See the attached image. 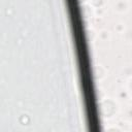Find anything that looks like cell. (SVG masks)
Here are the masks:
<instances>
[{"mask_svg": "<svg viewBox=\"0 0 132 132\" xmlns=\"http://www.w3.org/2000/svg\"><path fill=\"white\" fill-rule=\"evenodd\" d=\"M101 114L106 119H111L119 112V104L112 98H105L100 102Z\"/></svg>", "mask_w": 132, "mask_h": 132, "instance_id": "obj_1", "label": "cell"}, {"mask_svg": "<svg viewBox=\"0 0 132 132\" xmlns=\"http://www.w3.org/2000/svg\"><path fill=\"white\" fill-rule=\"evenodd\" d=\"M128 8H129V3L127 0H117L113 5V9L120 13L126 12L128 10Z\"/></svg>", "mask_w": 132, "mask_h": 132, "instance_id": "obj_2", "label": "cell"}, {"mask_svg": "<svg viewBox=\"0 0 132 132\" xmlns=\"http://www.w3.org/2000/svg\"><path fill=\"white\" fill-rule=\"evenodd\" d=\"M93 73H94V77L96 78V79H102L104 76H105V69L102 67V66H97L95 69H94V71H93Z\"/></svg>", "mask_w": 132, "mask_h": 132, "instance_id": "obj_3", "label": "cell"}, {"mask_svg": "<svg viewBox=\"0 0 132 132\" xmlns=\"http://www.w3.org/2000/svg\"><path fill=\"white\" fill-rule=\"evenodd\" d=\"M122 75L125 77H131L132 76V66H125L122 69Z\"/></svg>", "mask_w": 132, "mask_h": 132, "instance_id": "obj_4", "label": "cell"}, {"mask_svg": "<svg viewBox=\"0 0 132 132\" xmlns=\"http://www.w3.org/2000/svg\"><path fill=\"white\" fill-rule=\"evenodd\" d=\"M99 38L102 40V41H105L109 38V32L105 29H102L100 32H99Z\"/></svg>", "mask_w": 132, "mask_h": 132, "instance_id": "obj_5", "label": "cell"}, {"mask_svg": "<svg viewBox=\"0 0 132 132\" xmlns=\"http://www.w3.org/2000/svg\"><path fill=\"white\" fill-rule=\"evenodd\" d=\"M91 4L95 8H102L104 5V0H91Z\"/></svg>", "mask_w": 132, "mask_h": 132, "instance_id": "obj_6", "label": "cell"}, {"mask_svg": "<svg viewBox=\"0 0 132 132\" xmlns=\"http://www.w3.org/2000/svg\"><path fill=\"white\" fill-rule=\"evenodd\" d=\"M19 122L21 123V125H28V123L30 122V118L27 114H22L19 119Z\"/></svg>", "mask_w": 132, "mask_h": 132, "instance_id": "obj_7", "label": "cell"}, {"mask_svg": "<svg viewBox=\"0 0 132 132\" xmlns=\"http://www.w3.org/2000/svg\"><path fill=\"white\" fill-rule=\"evenodd\" d=\"M124 38H125V40L128 41V42L132 41V29H131V28L125 31V33H124Z\"/></svg>", "mask_w": 132, "mask_h": 132, "instance_id": "obj_8", "label": "cell"}, {"mask_svg": "<svg viewBox=\"0 0 132 132\" xmlns=\"http://www.w3.org/2000/svg\"><path fill=\"white\" fill-rule=\"evenodd\" d=\"M86 36H87V39H88L89 41H92V40L94 39L95 33H94V31H93L92 29H88V30L86 31Z\"/></svg>", "mask_w": 132, "mask_h": 132, "instance_id": "obj_9", "label": "cell"}, {"mask_svg": "<svg viewBox=\"0 0 132 132\" xmlns=\"http://www.w3.org/2000/svg\"><path fill=\"white\" fill-rule=\"evenodd\" d=\"M118 96H119L120 99H126L128 97V91H124V90L123 91H120Z\"/></svg>", "mask_w": 132, "mask_h": 132, "instance_id": "obj_10", "label": "cell"}, {"mask_svg": "<svg viewBox=\"0 0 132 132\" xmlns=\"http://www.w3.org/2000/svg\"><path fill=\"white\" fill-rule=\"evenodd\" d=\"M127 89H128V92H129V94L132 96V76H131V77H129V79H128Z\"/></svg>", "mask_w": 132, "mask_h": 132, "instance_id": "obj_11", "label": "cell"}, {"mask_svg": "<svg viewBox=\"0 0 132 132\" xmlns=\"http://www.w3.org/2000/svg\"><path fill=\"white\" fill-rule=\"evenodd\" d=\"M114 29H116V31H118L119 33H122V32H124V25L118 24V25H116Z\"/></svg>", "mask_w": 132, "mask_h": 132, "instance_id": "obj_12", "label": "cell"}, {"mask_svg": "<svg viewBox=\"0 0 132 132\" xmlns=\"http://www.w3.org/2000/svg\"><path fill=\"white\" fill-rule=\"evenodd\" d=\"M107 131H108V132H120L121 129L118 128V127H111V128H108Z\"/></svg>", "mask_w": 132, "mask_h": 132, "instance_id": "obj_13", "label": "cell"}, {"mask_svg": "<svg viewBox=\"0 0 132 132\" xmlns=\"http://www.w3.org/2000/svg\"><path fill=\"white\" fill-rule=\"evenodd\" d=\"M127 117H128L130 120H132V107H130V108L127 110Z\"/></svg>", "mask_w": 132, "mask_h": 132, "instance_id": "obj_14", "label": "cell"}]
</instances>
